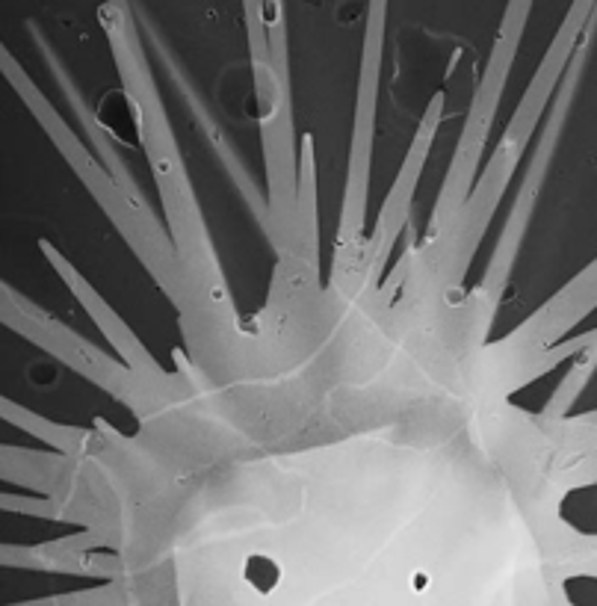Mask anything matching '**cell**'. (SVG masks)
Masks as SVG:
<instances>
[{"instance_id": "6da1fadb", "label": "cell", "mask_w": 597, "mask_h": 606, "mask_svg": "<svg viewBox=\"0 0 597 606\" xmlns=\"http://www.w3.org/2000/svg\"><path fill=\"white\" fill-rule=\"evenodd\" d=\"M532 0H509L506 6V18H503V42H515L521 36V27L527 21Z\"/></svg>"}, {"instance_id": "7a4b0ae2", "label": "cell", "mask_w": 597, "mask_h": 606, "mask_svg": "<svg viewBox=\"0 0 597 606\" xmlns=\"http://www.w3.org/2000/svg\"><path fill=\"white\" fill-rule=\"evenodd\" d=\"M264 6L272 27H278V33H281V27H284V0H264Z\"/></svg>"}]
</instances>
